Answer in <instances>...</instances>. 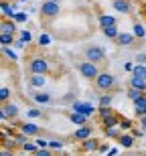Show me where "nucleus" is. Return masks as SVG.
Masks as SVG:
<instances>
[{"mask_svg":"<svg viewBox=\"0 0 146 156\" xmlns=\"http://www.w3.org/2000/svg\"><path fill=\"white\" fill-rule=\"evenodd\" d=\"M95 87H98L99 91H112L114 87H116V77L108 73V71H99L98 77H95Z\"/></svg>","mask_w":146,"mask_h":156,"instance_id":"1","label":"nucleus"},{"mask_svg":"<svg viewBox=\"0 0 146 156\" xmlns=\"http://www.w3.org/2000/svg\"><path fill=\"white\" fill-rule=\"evenodd\" d=\"M59 10H61V6H59V2H55V0H45L41 4V8H39V12H41V16L45 18V20H51V18L59 16Z\"/></svg>","mask_w":146,"mask_h":156,"instance_id":"2","label":"nucleus"},{"mask_svg":"<svg viewBox=\"0 0 146 156\" xmlns=\"http://www.w3.org/2000/svg\"><path fill=\"white\" fill-rule=\"evenodd\" d=\"M85 59H87V61H94V63H104V61H105V51H104V47H99V45H89L87 49H85Z\"/></svg>","mask_w":146,"mask_h":156,"instance_id":"3","label":"nucleus"},{"mask_svg":"<svg viewBox=\"0 0 146 156\" xmlns=\"http://www.w3.org/2000/svg\"><path fill=\"white\" fill-rule=\"evenodd\" d=\"M77 69H79V73H81L85 79H95L98 73H99L98 63H94V61H83V63L77 65Z\"/></svg>","mask_w":146,"mask_h":156,"instance_id":"4","label":"nucleus"},{"mask_svg":"<svg viewBox=\"0 0 146 156\" xmlns=\"http://www.w3.org/2000/svg\"><path fill=\"white\" fill-rule=\"evenodd\" d=\"M29 71L30 73H49V63L45 57H33L29 61Z\"/></svg>","mask_w":146,"mask_h":156,"instance_id":"5","label":"nucleus"},{"mask_svg":"<svg viewBox=\"0 0 146 156\" xmlns=\"http://www.w3.org/2000/svg\"><path fill=\"white\" fill-rule=\"evenodd\" d=\"M16 118H18V108L10 101H4L0 108V120L6 122V120H16Z\"/></svg>","mask_w":146,"mask_h":156,"instance_id":"6","label":"nucleus"},{"mask_svg":"<svg viewBox=\"0 0 146 156\" xmlns=\"http://www.w3.org/2000/svg\"><path fill=\"white\" fill-rule=\"evenodd\" d=\"M91 132H94V130H91V126L83 124V126H79L75 132H73V136H71V138L77 140V142H81V140H85V138H91Z\"/></svg>","mask_w":146,"mask_h":156,"instance_id":"7","label":"nucleus"},{"mask_svg":"<svg viewBox=\"0 0 146 156\" xmlns=\"http://www.w3.org/2000/svg\"><path fill=\"white\" fill-rule=\"evenodd\" d=\"M98 148H99V140H94V138L81 140V146H79L81 152H98Z\"/></svg>","mask_w":146,"mask_h":156,"instance_id":"8","label":"nucleus"},{"mask_svg":"<svg viewBox=\"0 0 146 156\" xmlns=\"http://www.w3.org/2000/svg\"><path fill=\"white\" fill-rule=\"evenodd\" d=\"M134 114L138 118L146 114V95H144V93H140V95L134 99Z\"/></svg>","mask_w":146,"mask_h":156,"instance_id":"9","label":"nucleus"},{"mask_svg":"<svg viewBox=\"0 0 146 156\" xmlns=\"http://www.w3.org/2000/svg\"><path fill=\"white\" fill-rule=\"evenodd\" d=\"M136 35H132V33H120V35L116 37V43L120 47H130L132 43H134Z\"/></svg>","mask_w":146,"mask_h":156,"instance_id":"10","label":"nucleus"},{"mask_svg":"<svg viewBox=\"0 0 146 156\" xmlns=\"http://www.w3.org/2000/svg\"><path fill=\"white\" fill-rule=\"evenodd\" d=\"M29 83H30V87H45L47 77H45V73H33L29 77Z\"/></svg>","mask_w":146,"mask_h":156,"instance_id":"11","label":"nucleus"},{"mask_svg":"<svg viewBox=\"0 0 146 156\" xmlns=\"http://www.w3.org/2000/svg\"><path fill=\"white\" fill-rule=\"evenodd\" d=\"M134 140H136V136L134 134H120V136H118V142H120V146H122V148H132V146H134Z\"/></svg>","mask_w":146,"mask_h":156,"instance_id":"12","label":"nucleus"},{"mask_svg":"<svg viewBox=\"0 0 146 156\" xmlns=\"http://www.w3.org/2000/svg\"><path fill=\"white\" fill-rule=\"evenodd\" d=\"M73 110L75 112H81V114H85V116H91L95 112V108L91 104H83V101H75L73 104Z\"/></svg>","mask_w":146,"mask_h":156,"instance_id":"13","label":"nucleus"},{"mask_svg":"<svg viewBox=\"0 0 146 156\" xmlns=\"http://www.w3.org/2000/svg\"><path fill=\"white\" fill-rule=\"evenodd\" d=\"M112 6H114V10H118V12H122V14H128L132 8H130V2L128 0H114L112 2Z\"/></svg>","mask_w":146,"mask_h":156,"instance_id":"14","label":"nucleus"},{"mask_svg":"<svg viewBox=\"0 0 146 156\" xmlns=\"http://www.w3.org/2000/svg\"><path fill=\"white\" fill-rule=\"evenodd\" d=\"M130 85H132V87H138L140 91H146V77L134 75V73H132V77H130Z\"/></svg>","mask_w":146,"mask_h":156,"instance_id":"15","label":"nucleus"},{"mask_svg":"<svg viewBox=\"0 0 146 156\" xmlns=\"http://www.w3.org/2000/svg\"><path fill=\"white\" fill-rule=\"evenodd\" d=\"M20 132H24L27 136H39L41 128L37 126V124H20Z\"/></svg>","mask_w":146,"mask_h":156,"instance_id":"16","label":"nucleus"},{"mask_svg":"<svg viewBox=\"0 0 146 156\" xmlns=\"http://www.w3.org/2000/svg\"><path fill=\"white\" fill-rule=\"evenodd\" d=\"M101 124H104V128H114V126H120V118H118L116 114H110V116L101 118Z\"/></svg>","mask_w":146,"mask_h":156,"instance_id":"17","label":"nucleus"},{"mask_svg":"<svg viewBox=\"0 0 146 156\" xmlns=\"http://www.w3.org/2000/svg\"><path fill=\"white\" fill-rule=\"evenodd\" d=\"M69 120L73 122V124H77V126H83V124L87 122V116H85V114H81V112H75V110H73V114L69 116Z\"/></svg>","mask_w":146,"mask_h":156,"instance_id":"18","label":"nucleus"},{"mask_svg":"<svg viewBox=\"0 0 146 156\" xmlns=\"http://www.w3.org/2000/svg\"><path fill=\"white\" fill-rule=\"evenodd\" d=\"M33 99H35L37 104H49V101H51V95H49V93H45V91H35L33 93Z\"/></svg>","mask_w":146,"mask_h":156,"instance_id":"19","label":"nucleus"},{"mask_svg":"<svg viewBox=\"0 0 146 156\" xmlns=\"http://www.w3.org/2000/svg\"><path fill=\"white\" fill-rule=\"evenodd\" d=\"M101 30H104V35L108 37V39H114V41H116V37H118V35H120V30H118L116 24H112V27H104Z\"/></svg>","mask_w":146,"mask_h":156,"instance_id":"20","label":"nucleus"},{"mask_svg":"<svg viewBox=\"0 0 146 156\" xmlns=\"http://www.w3.org/2000/svg\"><path fill=\"white\" fill-rule=\"evenodd\" d=\"M112 24H116V18L110 16V14H99V27L104 29V27H112Z\"/></svg>","mask_w":146,"mask_h":156,"instance_id":"21","label":"nucleus"},{"mask_svg":"<svg viewBox=\"0 0 146 156\" xmlns=\"http://www.w3.org/2000/svg\"><path fill=\"white\" fill-rule=\"evenodd\" d=\"M104 132H105V136H108V138H118V136H120V130H118V126H114V128H104Z\"/></svg>","mask_w":146,"mask_h":156,"instance_id":"22","label":"nucleus"},{"mask_svg":"<svg viewBox=\"0 0 146 156\" xmlns=\"http://www.w3.org/2000/svg\"><path fill=\"white\" fill-rule=\"evenodd\" d=\"M134 35L140 37V39L146 37V30H144V24H142V23H134Z\"/></svg>","mask_w":146,"mask_h":156,"instance_id":"23","label":"nucleus"},{"mask_svg":"<svg viewBox=\"0 0 146 156\" xmlns=\"http://www.w3.org/2000/svg\"><path fill=\"white\" fill-rule=\"evenodd\" d=\"M98 114H99V118H105V116H110V114H114V110H112L110 105H99Z\"/></svg>","mask_w":146,"mask_h":156,"instance_id":"24","label":"nucleus"},{"mask_svg":"<svg viewBox=\"0 0 146 156\" xmlns=\"http://www.w3.org/2000/svg\"><path fill=\"white\" fill-rule=\"evenodd\" d=\"M2 33H14V23L12 20H2Z\"/></svg>","mask_w":146,"mask_h":156,"instance_id":"25","label":"nucleus"},{"mask_svg":"<svg viewBox=\"0 0 146 156\" xmlns=\"http://www.w3.org/2000/svg\"><path fill=\"white\" fill-rule=\"evenodd\" d=\"M23 150L24 152H37V150H39V144H37V142H24Z\"/></svg>","mask_w":146,"mask_h":156,"instance_id":"26","label":"nucleus"},{"mask_svg":"<svg viewBox=\"0 0 146 156\" xmlns=\"http://www.w3.org/2000/svg\"><path fill=\"white\" fill-rule=\"evenodd\" d=\"M2 14H4V16H12V14H14V10H12V6L8 4L6 0H2Z\"/></svg>","mask_w":146,"mask_h":156,"instance_id":"27","label":"nucleus"},{"mask_svg":"<svg viewBox=\"0 0 146 156\" xmlns=\"http://www.w3.org/2000/svg\"><path fill=\"white\" fill-rule=\"evenodd\" d=\"M10 87H2V89H0V99H2V104H4V101H8V99H10Z\"/></svg>","mask_w":146,"mask_h":156,"instance_id":"28","label":"nucleus"},{"mask_svg":"<svg viewBox=\"0 0 146 156\" xmlns=\"http://www.w3.org/2000/svg\"><path fill=\"white\" fill-rule=\"evenodd\" d=\"M140 93H144V91H140V89H138V87H132V85H130V89H128V98L132 99V101H134V99L138 98V95H140Z\"/></svg>","mask_w":146,"mask_h":156,"instance_id":"29","label":"nucleus"},{"mask_svg":"<svg viewBox=\"0 0 146 156\" xmlns=\"http://www.w3.org/2000/svg\"><path fill=\"white\" fill-rule=\"evenodd\" d=\"M12 43H14V39H12V33H2V45L8 47V45H12Z\"/></svg>","mask_w":146,"mask_h":156,"instance_id":"30","label":"nucleus"},{"mask_svg":"<svg viewBox=\"0 0 146 156\" xmlns=\"http://www.w3.org/2000/svg\"><path fill=\"white\" fill-rule=\"evenodd\" d=\"M99 105H112V95H110L108 91H105L104 95L99 98Z\"/></svg>","mask_w":146,"mask_h":156,"instance_id":"31","label":"nucleus"},{"mask_svg":"<svg viewBox=\"0 0 146 156\" xmlns=\"http://www.w3.org/2000/svg\"><path fill=\"white\" fill-rule=\"evenodd\" d=\"M120 128H122V130H130V128H132V120H128V118H120Z\"/></svg>","mask_w":146,"mask_h":156,"instance_id":"32","label":"nucleus"},{"mask_svg":"<svg viewBox=\"0 0 146 156\" xmlns=\"http://www.w3.org/2000/svg\"><path fill=\"white\" fill-rule=\"evenodd\" d=\"M49 148H51V150H61V148H63V142H61V140H51V142H49Z\"/></svg>","mask_w":146,"mask_h":156,"instance_id":"33","label":"nucleus"},{"mask_svg":"<svg viewBox=\"0 0 146 156\" xmlns=\"http://www.w3.org/2000/svg\"><path fill=\"white\" fill-rule=\"evenodd\" d=\"M30 39H33V35H30L29 30H20V41L23 43H30Z\"/></svg>","mask_w":146,"mask_h":156,"instance_id":"34","label":"nucleus"},{"mask_svg":"<svg viewBox=\"0 0 146 156\" xmlns=\"http://www.w3.org/2000/svg\"><path fill=\"white\" fill-rule=\"evenodd\" d=\"M49 43H51V37H49V35H41V37H39V45L45 47V45H49Z\"/></svg>","mask_w":146,"mask_h":156,"instance_id":"35","label":"nucleus"},{"mask_svg":"<svg viewBox=\"0 0 146 156\" xmlns=\"http://www.w3.org/2000/svg\"><path fill=\"white\" fill-rule=\"evenodd\" d=\"M136 63H144L146 65V53H138V55H136Z\"/></svg>","mask_w":146,"mask_h":156,"instance_id":"36","label":"nucleus"},{"mask_svg":"<svg viewBox=\"0 0 146 156\" xmlns=\"http://www.w3.org/2000/svg\"><path fill=\"white\" fill-rule=\"evenodd\" d=\"M4 55H6V57H10L12 61H14V59H16V55H14V53H12L10 49H8V47H4Z\"/></svg>","mask_w":146,"mask_h":156,"instance_id":"37","label":"nucleus"},{"mask_svg":"<svg viewBox=\"0 0 146 156\" xmlns=\"http://www.w3.org/2000/svg\"><path fill=\"white\" fill-rule=\"evenodd\" d=\"M27 116H29V118H39V116H41V110H30Z\"/></svg>","mask_w":146,"mask_h":156,"instance_id":"38","label":"nucleus"},{"mask_svg":"<svg viewBox=\"0 0 146 156\" xmlns=\"http://www.w3.org/2000/svg\"><path fill=\"white\" fill-rule=\"evenodd\" d=\"M35 154H37V156H51V152H49V150H43V148H39Z\"/></svg>","mask_w":146,"mask_h":156,"instance_id":"39","label":"nucleus"},{"mask_svg":"<svg viewBox=\"0 0 146 156\" xmlns=\"http://www.w3.org/2000/svg\"><path fill=\"white\" fill-rule=\"evenodd\" d=\"M140 128H142V130H146V114H144V116H140Z\"/></svg>","mask_w":146,"mask_h":156,"instance_id":"40","label":"nucleus"},{"mask_svg":"<svg viewBox=\"0 0 146 156\" xmlns=\"http://www.w3.org/2000/svg\"><path fill=\"white\" fill-rule=\"evenodd\" d=\"M98 152H110V148H108V144H99Z\"/></svg>","mask_w":146,"mask_h":156,"instance_id":"41","label":"nucleus"},{"mask_svg":"<svg viewBox=\"0 0 146 156\" xmlns=\"http://www.w3.org/2000/svg\"><path fill=\"white\" fill-rule=\"evenodd\" d=\"M37 144H39V148H45V146H49L47 140H37Z\"/></svg>","mask_w":146,"mask_h":156,"instance_id":"42","label":"nucleus"},{"mask_svg":"<svg viewBox=\"0 0 146 156\" xmlns=\"http://www.w3.org/2000/svg\"><path fill=\"white\" fill-rule=\"evenodd\" d=\"M18 20V23H23V20H27V14H16V16H14Z\"/></svg>","mask_w":146,"mask_h":156,"instance_id":"43","label":"nucleus"},{"mask_svg":"<svg viewBox=\"0 0 146 156\" xmlns=\"http://www.w3.org/2000/svg\"><path fill=\"white\" fill-rule=\"evenodd\" d=\"M124 69H128V71H134V65H132V63H126V65H124Z\"/></svg>","mask_w":146,"mask_h":156,"instance_id":"44","label":"nucleus"},{"mask_svg":"<svg viewBox=\"0 0 146 156\" xmlns=\"http://www.w3.org/2000/svg\"><path fill=\"white\" fill-rule=\"evenodd\" d=\"M55 2H61V0H55Z\"/></svg>","mask_w":146,"mask_h":156,"instance_id":"45","label":"nucleus"}]
</instances>
